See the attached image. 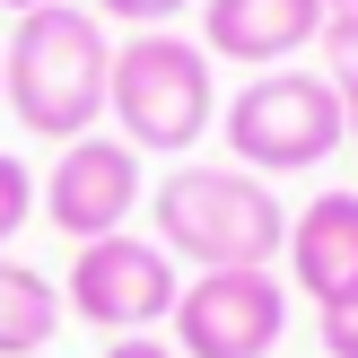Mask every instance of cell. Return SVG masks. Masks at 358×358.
<instances>
[{
  "mask_svg": "<svg viewBox=\"0 0 358 358\" xmlns=\"http://www.w3.org/2000/svg\"><path fill=\"white\" fill-rule=\"evenodd\" d=\"M0 9H9V17H27V9H44V0H0Z\"/></svg>",
  "mask_w": 358,
  "mask_h": 358,
  "instance_id": "16",
  "label": "cell"
},
{
  "mask_svg": "<svg viewBox=\"0 0 358 358\" xmlns=\"http://www.w3.org/2000/svg\"><path fill=\"white\" fill-rule=\"evenodd\" d=\"M140 201H149V184H140V149H131L122 131H87V140H70V149L52 157V175L35 184V210H44L70 245L122 236Z\"/></svg>",
  "mask_w": 358,
  "mask_h": 358,
  "instance_id": "7",
  "label": "cell"
},
{
  "mask_svg": "<svg viewBox=\"0 0 358 358\" xmlns=\"http://www.w3.org/2000/svg\"><path fill=\"white\" fill-rule=\"evenodd\" d=\"M105 79H114L105 17L70 9V0L27 9L17 35L0 44V105H9L35 140H62V149L105 122Z\"/></svg>",
  "mask_w": 358,
  "mask_h": 358,
  "instance_id": "1",
  "label": "cell"
},
{
  "mask_svg": "<svg viewBox=\"0 0 358 358\" xmlns=\"http://www.w3.org/2000/svg\"><path fill=\"white\" fill-rule=\"evenodd\" d=\"M62 289H52L35 262H0V358H35L62 332Z\"/></svg>",
  "mask_w": 358,
  "mask_h": 358,
  "instance_id": "10",
  "label": "cell"
},
{
  "mask_svg": "<svg viewBox=\"0 0 358 358\" xmlns=\"http://www.w3.org/2000/svg\"><path fill=\"white\" fill-rule=\"evenodd\" d=\"M105 114L122 122V140L140 157H192L201 131H219V62L175 27L122 35L114 79H105Z\"/></svg>",
  "mask_w": 358,
  "mask_h": 358,
  "instance_id": "3",
  "label": "cell"
},
{
  "mask_svg": "<svg viewBox=\"0 0 358 358\" xmlns=\"http://www.w3.org/2000/svg\"><path fill=\"white\" fill-rule=\"evenodd\" d=\"M105 358H175V341H149V332H131V341H105Z\"/></svg>",
  "mask_w": 358,
  "mask_h": 358,
  "instance_id": "15",
  "label": "cell"
},
{
  "mask_svg": "<svg viewBox=\"0 0 358 358\" xmlns=\"http://www.w3.org/2000/svg\"><path fill=\"white\" fill-rule=\"evenodd\" d=\"M149 219H157V245L175 262H201V271H271L289 245V201L262 175L201 166V157H184L149 192Z\"/></svg>",
  "mask_w": 358,
  "mask_h": 358,
  "instance_id": "2",
  "label": "cell"
},
{
  "mask_svg": "<svg viewBox=\"0 0 358 358\" xmlns=\"http://www.w3.org/2000/svg\"><path fill=\"white\" fill-rule=\"evenodd\" d=\"M350 149H358V105H350Z\"/></svg>",
  "mask_w": 358,
  "mask_h": 358,
  "instance_id": "17",
  "label": "cell"
},
{
  "mask_svg": "<svg viewBox=\"0 0 358 358\" xmlns=\"http://www.w3.org/2000/svg\"><path fill=\"white\" fill-rule=\"evenodd\" d=\"M324 0H201V52L236 70H289L324 35Z\"/></svg>",
  "mask_w": 358,
  "mask_h": 358,
  "instance_id": "8",
  "label": "cell"
},
{
  "mask_svg": "<svg viewBox=\"0 0 358 358\" xmlns=\"http://www.w3.org/2000/svg\"><path fill=\"white\" fill-rule=\"evenodd\" d=\"M184 9H192V0H96V17H114V27H140V35H149V27H175Z\"/></svg>",
  "mask_w": 358,
  "mask_h": 358,
  "instance_id": "13",
  "label": "cell"
},
{
  "mask_svg": "<svg viewBox=\"0 0 358 358\" xmlns=\"http://www.w3.org/2000/svg\"><path fill=\"white\" fill-rule=\"evenodd\" d=\"M280 262H289L297 297H315V315L358 297V192H315L306 210H289Z\"/></svg>",
  "mask_w": 358,
  "mask_h": 358,
  "instance_id": "9",
  "label": "cell"
},
{
  "mask_svg": "<svg viewBox=\"0 0 358 358\" xmlns=\"http://www.w3.org/2000/svg\"><path fill=\"white\" fill-rule=\"evenodd\" d=\"M324 9H358V0H324Z\"/></svg>",
  "mask_w": 358,
  "mask_h": 358,
  "instance_id": "18",
  "label": "cell"
},
{
  "mask_svg": "<svg viewBox=\"0 0 358 358\" xmlns=\"http://www.w3.org/2000/svg\"><path fill=\"white\" fill-rule=\"evenodd\" d=\"M315 44H324V79L341 87V105H358V9H332Z\"/></svg>",
  "mask_w": 358,
  "mask_h": 358,
  "instance_id": "11",
  "label": "cell"
},
{
  "mask_svg": "<svg viewBox=\"0 0 358 358\" xmlns=\"http://www.w3.org/2000/svg\"><path fill=\"white\" fill-rule=\"evenodd\" d=\"M315 341H324V358H358V297L315 315Z\"/></svg>",
  "mask_w": 358,
  "mask_h": 358,
  "instance_id": "14",
  "label": "cell"
},
{
  "mask_svg": "<svg viewBox=\"0 0 358 358\" xmlns=\"http://www.w3.org/2000/svg\"><path fill=\"white\" fill-rule=\"evenodd\" d=\"M219 131H227V166L271 184V175H306V166H324L350 140V105H341V87L324 70L289 62V70H254L219 105Z\"/></svg>",
  "mask_w": 358,
  "mask_h": 358,
  "instance_id": "4",
  "label": "cell"
},
{
  "mask_svg": "<svg viewBox=\"0 0 358 358\" xmlns=\"http://www.w3.org/2000/svg\"><path fill=\"white\" fill-rule=\"evenodd\" d=\"M166 324L175 358H271L289 332V289L271 271H192Z\"/></svg>",
  "mask_w": 358,
  "mask_h": 358,
  "instance_id": "6",
  "label": "cell"
},
{
  "mask_svg": "<svg viewBox=\"0 0 358 358\" xmlns=\"http://www.w3.org/2000/svg\"><path fill=\"white\" fill-rule=\"evenodd\" d=\"M175 297H184V271H175V254L157 236H96L70 254V280H62V306L79 315V324H96L105 341H131V332L166 324Z\"/></svg>",
  "mask_w": 358,
  "mask_h": 358,
  "instance_id": "5",
  "label": "cell"
},
{
  "mask_svg": "<svg viewBox=\"0 0 358 358\" xmlns=\"http://www.w3.org/2000/svg\"><path fill=\"white\" fill-rule=\"evenodd\" d=\"M35 219V175H27V157H9L0 149V254H9V236Z\"/></svg>",
  "mask_w": 358,
  "mask_h": 358,
  "instance_id": "12",
  "label": "cell"
}]
</instances>
